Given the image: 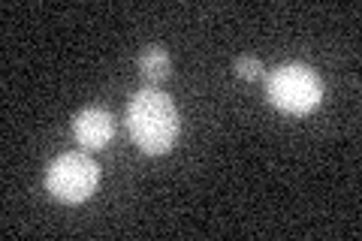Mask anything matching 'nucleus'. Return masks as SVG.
Returning <instances> with one entry per match:
<instances>
[{
  "mask_svg": "<svg viewBox=\"0 0 362 241\" xmlns=\"http://www.w3.org/2000/svg\"><path fill=\"white\" fill-rule=\"evenodd\" d=\"M133 145H139L145 154H166L175 145L181 133V114L173 97L160 88H142L136 90L124 112Z\"/></svg>",
  "mask_w": 362,
  "mask_h": 241,
  "instance_id": "obj_1",
  "label": "nucleus"
},
{
  "mask_svg": "<svg viewBox=\"0 0 362 241\" xmlns=\"http://www.w3.org/2000/svg\"><path fill=\"white\" fill-rule=\"evenodd\" d=\"M266 97L284 114H311L323 102V78L308 64H281L266 78Z\"/></svg>",
  "mask_w": 362,
  "mask_h": 241,
  "instance_id": "obj_2",
  "label": "nucleus"
},
{
  "mask_svg": "<svg viewBox=\"0 0 362 241\" xmlns=\"http://www.w3.org/2000/svg\"><path fill=\"white\" fill-rule=\"evenodd\" d=\"M97 184H100V166L85 151H64L45 169V190L66 205L90 199Z\"/></svg>",
  "mask_w": 362,
  "mask_h": 241,
  "instance_id": "obj_3",
  "label": "nucleus"
},
{
  "mask_svg": "<svg viewBox=\"0 0 362 241\" xmlns=\"http://www.w3.org/2000/svg\"><path fill=\"white\" fill-rule=\"evenodd\" d=\"M73 133L82 148H106L112 142V136H115V118L103 106H85L76 112Z\"/></svg>",
  "mask_w": 362,
  "mask_h": 241,
  "instance_id": "obj_4",
  "label": "nucleus"
},
{
  "mask_svg": "<svg viewBox=\"0 0 362 241\" xmlns=\"http://www.w3.org/2000/svg\"><path fill=\"white\" fill-rule=\"evenodd\" d=\"M136 66H139V76L148 82V88H157L160 82L169 78V70H173V61H169V54L163 45H145L136 57Z\"/></svg>",
  "mask_w": 362,
  "mask_h": 241,
  "instance_id": "obj_5",
  "label": "nucleus"
},
{
  "mask_svg": "<svg viewBox=\"0 0 362 241\" xmlns=\"http://www.w3.org/2000/svg\"><path fill=\"white\" fill-rule=\"evenodd\" d=\"M233 70L239 73V78H245V82H254V78L263 76V64H259V57H254V54H242V57H235Z\"/></svg>",
  "mask_w": 362,
  "mask_h": 241,
  "instance_id": "obj_6",
  "label": "nucleus"
}]
</instances>
